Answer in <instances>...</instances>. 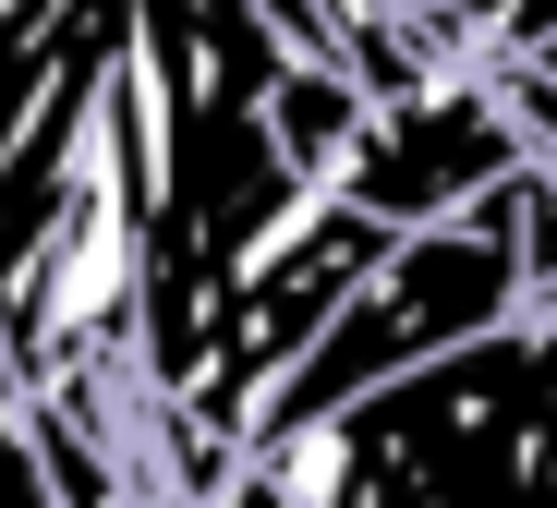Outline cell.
<instances>
[{
    "label": "cell",
    "instance_id": "obj_6",
    "mask_svg": "<svg viewBox=\"0 0 557 508\" xmlns=\"http://www.w3.org/2000/svg\"><path fill=\"white\" fill-rule=\"evenodd\" d=\"M267 13H278V25H292V37L315 49V61H351V49H339V25H327V0H267Z\"/></svg>",
    "mask_w": 557,
    "mask_h": 508
},
{
    "label": "cell",
    "instance_id": "obj_3",
    "mask_svg": "<svg viewBox=\"0 0 557 508\" xmlns=\"http://www.w3.org/2000/svg\"><path fill=\"white\" fill-rule=\"evenodd\" d=\"M533 158V134H521V110L497 85H448V73H412V85H388L376 110H363V134H351V158H339V182L327 194H351V207H376V219H448V207H473L485 182H509Z\"/></svg>",
    "mask_w": 557,
    "mask_h": 508
},
{
    "label": "cell",
    "instance_id": "obj_4",
    "mask_svg": "<svg viewBox=\"0 0 557 508\" xmlns=\"http://www.w3.org/2000/svg\"><path fill=\"white\" fill-rule=\"evenodd\" d=\"M0 508H61L49 484V448H37V412H25V375L0 351Z\"/></svg>",
    "mask_w": 557,
    "mask_h": 508
},
{
    "label": "cell",
    "instance_id": "obj_2",
    "mask_svg": "<svg viewBox=\"0 0 557 508\" xmlns=\"http://www.w3.org/2000/svg\"><path fill=\"white\" fill-rule=\"evenodd\" d=\"M509 182H485L473 207H448V219H412L376 267H363L339 290V315L304 339V363L255 399V436L243 448L292 436V424H327L339 399H363V387H388V375H412V363H436L460 339L533 315V290H521V194Z\"/></svg>",
    "mask_w": 557,
    "mask_h": 508
},
{
    "label": "cell",
    "instance_id": "obj_5",
    "mask_svg": "<svg viewBox=\"0 0 557 508\" xmlns=\"http://www.w3.org/2000/svg\"><path fill=\"white\" fill-rule=\"evenodd\" d=\"M460 37H485L497 61H521V49L557 37V0H473V13H460Z\"/></svg>",
    "mask_w": 557,
    "mask_h": 508
},
{
    "label": "cell",
    "instance_id": "obj_1",
    "mask_svg": "<svg viewBox=\"0 0 557 508\" xmlns=\"http://www.w3.org/2000/svg\"><path fill=\"white\" fill-rule=\"evenodd\" d=\"M255 460L315 508H557V315H509Z\"/></svg>",
    "mask_w": 557,
    "mask_h": 508
}]
</instances>
